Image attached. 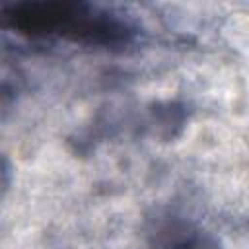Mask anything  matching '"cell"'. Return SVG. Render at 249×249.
Returning a JSON list of instances; mask_svg holds the SVG:
<instances>
[{"instance_id":"277c9868","label":"cell","mask_w":249,"mask_h":249,"mask_svg":"<svg viewBox=\"0 0 249 249\" xmlns=\"http://www.w3.org/2000/svg\"><path fill=\"white\" fill-rule=\"evenodd\" d=\"M12 183V165L6 156L0 154V195L10 187Z\"/></svg>"},{"instance_id":"7a4b0ae2","label":"cell","mask_w":249,"mask_h":249,"mask_svg":"<svg viewBox=\"0 0 249 249\" xmlns=\"http://www.w3.org/2000/svg\"><path fill=\"white\" fill-rule=\"evenodd\" d=\"M158 249H224L210 231L187 224L171 222L158 235Z\"/></svg>"},{"instance_id":"3957f363","label":"cell","mask_w":249,"mask_h":249,"mask_svg":"<svg viewBox=\"0 0 249 249\" xmlns=\"http://www.w3.org/2000/svg\"><path fill=\"white\" fill-rule=\"evenodd\" d=\"M150 115H152V124H154V134L169 140V138H175L185 123H187V113H185V107L179 105V103H156L152 109H150Z\"/></svg>"},{"instance_id":"6da1fadb","label":"cell","mask_w":249,"mask_h":249,"mask_svg":"<svg viewBox=\"0 0 249 249\" xmlns=\"http://www.w3.org/2000/svg\"><path fill=\"white\" fill-rule=\"evenodd\" d=\"M0 27L29 37H60L89 47H124L134 27L119 14L82 2H21L0 8Z\"/></svg>"}]
</instances>
